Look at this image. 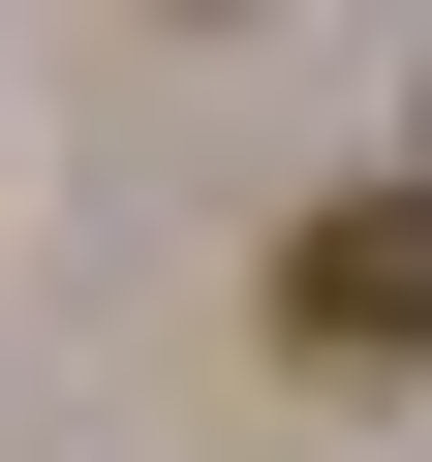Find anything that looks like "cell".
Returning <instances> with one entry per match:
<instances>
[{
  "mask_svg": "<svg viewBox=\"0 0 432 462\" xmlns=\"http://www.w3.org/2000/svg\"><path fill=\"white\" fill-rule=\"evenodd\" d=\"M278 339L309 370H432V154H371L309 247H278Z\"/></svg>",
  "mask_w": 432,
  "mask_h": 462,
  "instance_id": "cell-1",
  "label": "cell"
}]
</instances>
